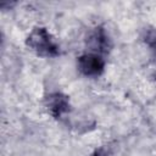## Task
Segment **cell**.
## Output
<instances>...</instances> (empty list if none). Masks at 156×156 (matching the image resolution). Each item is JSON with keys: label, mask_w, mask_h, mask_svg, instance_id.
<instances>
[{"label": "cell", "mask_w": 156, "mask_h": 156, "mask_svg": "<svg viewBox=\"0 0 156 156\" xmlns=\"http://www.w3.org/2000/svg\"><path fill=\"white\" fill-rule=\"evenodd\" d=\"M27 46L41 57H55L60 54V46L44 27H35L26 39Z\"/></svg>", "instance_id": "1"}, {"label": "cell", "mask_w": 156, "mask_h": 156, "mask_svg": "<svg viewBox=\"0 0 156 156\" xmlns=\"http://www.w3.org/2000/svg\"><path fill=\"white\" fill-rule=\"evenodd\" d=\"M77 68L85 77H99L105 69V60L101 55L85 52L78 57Z\"/></svg>", "instance_id": "2"}, {"label": "cell", "mask_w": 156, "mask_h": 156, "mask_svg": "<svg viewBox=\"0 0 156 156\" xmlns=\"http://www.w3.org/2000/svg\"><path fill=\"white\" fill-rule=\"evenodd\" d=\"M87 45L89 48V52H94L98 55H104L111 49V39L107 32L102 27H96L88 33L85 39Z\"/></svg>", "instance_id": "3"}, {"label": "cell", "mask_w": 156, "mask_h": 156, "mask_svg": "<svg viewBox=\"0 0 156 156\" xmlns=\"http://www.w3.org/2000/svg\"><path fill=\"white\" fill-rule=\"evenodd\" d=\"M45 105L49 113L54 118H60L69 111V99L67 95L60 91L49 94V96L46 98Z\"/></svg>", "instance_id": "4"}, {"label": "cell", "mask_w": 156, "mask_h": 156, "mask_svg": "<svg viewBox=\"0 0 156 156\" xmlns=\"http://www.w3.org/2000/svg\"><path fill=\"white\" fill-rule=\"evenodd\" d=\"M145 41L149 45V48L154 51V54L156 55V29L155 30H150V32L146 33Z\"/></svg>", "instance_id": "5"}, {"label": "cell", "mask_w": 156, "mask_h": 156, "mask_svg": "<svg viewBox=\"0 0 156 156\" xmlns=\"http://www.w3.org/2000/svg\"><path fill=\"white\" fill-rule=\"evenodd\" d=\"M93 156H111V152L106 147H100V149L95 150V152L93 154Z\"/></svg>", "instance_id": "6"}, {"label": "cell", "mask_w": 156, "mask_h": 156, "mask_svg": "<svg viewBox=\"0 0 156 156\" xmlns=\"http://www.w3.org/2000/svg\"><path fill=\"white\" fill-rule=\"evenodd\" d=\"M154 78H155V80H156V73H155V74H154Z\"/></svg>", "instance_id": "7"}]
</instances>
